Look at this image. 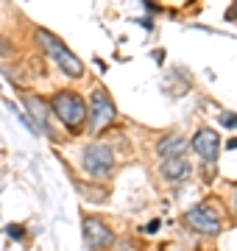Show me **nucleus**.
I'll return each instance as SVG.
<instances>
[{"instance_id":"16","label":"nucleus","mask_w":237,"mask_h":251,"mask_svg":"<svg viewBox=\"0 0 237 251\" xmlns=\"http://www.w3.org/2000/svg\"><path fill=\"white\" fill-rule=\"evenodd\" d=\"M226 148H237V137H235V140H229V145H226Z\"/></svg>"},{"instance_id":"11","label":"nucleus","mask_w":237,"mask_h":251,"mask_svg":"<svg viewBox=\"0 0 237 251\" xmlns=\"http://www.w3.org/2000/svg\"><path fill=\"white\" fill-rule=\"evenodd\" d=\"M220 126H226V128H237V115L223 112V115H220Z\"/></svg>"},{"instance_id":"4","label":"nucleus","mask_w":237,"mask_h":251,"mask_svg":"<svg viewBox=\"0 0 237 251\" xmlns=\"http://www.w3.org/2000/svg\"><path fill=\"white\" fill-rule=\"evenodd\" d=\"M87 117H90L92 128L98 131L103 126H109L115 117H118V109H115V100L109 98L106 90H95L90 95V103H87Z\"/></svg>"},{"instance_id":"13","label":"nucleus","mask_w":237,"mask_h":251,"mask_svg":"<svg viewBox=\"0 0 237 251\" xmlns=\"http://www.w3.org/2000/svg\"><path fill=\"white\" fill-rule=\"evenodd\" d=\"M156 229H159V221H154V224L145 226V232H156Z\"/></svg>"},{"instance_id":"6","label":"nucleus","mask_w":237,"mask_h":251,"mask_svg":"<svg viewBox=\"0 0 237 251\" xmlns=\"http://www.w3.org/2000/svg\"><path fill=\"white\" fill-rule=\"evenodd\" d=\"M84 243L92 251H103L115 246V234L100 218H84Z\"/></svg>"},{"instance_id":"15","label":"nucleus","mask_w":237,"mask_h":251,"mask_svg":"<svg viewBox=\"0 0 237 251\" xmlns=\"http://www.w3.org/2000/svg\"><path fill=\"white\" fill-rule=\"evenodd\" d=\"M229 20H237V6H235L232 11H229Z\"/></svg>"},{"instance_id":"2","label":"nucleus","mask_w":237,"mask_h":251,"mask_svg":"<svg viewBox=\"0 0 237 251\" xmlns=\"http://www.w3.org/2000/svg\"><path fill=\"white\" fill-rule=\"evenodd\" d=\"M50 112L62 120L67 128H81L87 120V100L73 90H62L50 98Z\"/></svg>"},{"instance_id":"5","label":"nucleus","mask_w":237,"mask_h":251,"mask_svg":"<svg viewBox=\"0 0 237 251\" xmlns=\"http://www.w3.org/2000/svg\"><path fill=\"white\" fill-rule=\"evenodd\" d=\"M184 221H187V226H190V229H195V232H201V234H220V229H223L220 215L212 209L210 204L192 206L190 212L184 215Z\"/></svg>"},{"instance_id":"8","label":"nucleus","mask_w":237,"mask_h":251,"mask_svg":"<svg viewBox=\"0 0 237 251\" xmlns=\"http://www.w3.org/2000/svg\"><path fill=\"white\" fill-rule=\"evenodd\" d=\"M190 162H187V156H167V159L162 162V179L170 181V184H176V181H187L190 179Z\"/></svg>"},{"instance_id":"12","label":"nucleus","mask_w":237,"mask_h":251,"mask_svg":"<svg viewBox=\"0 0 237 251\" xmlns=\"http://www.w3.org/2000/svg\"><path fill=\"white\" fill-rule=\"evenodd\" d=\"M6 232H9V237H11V240H23V237H25V232H23V226H14V224H11L9 229H6Z\"/></svg>"},{"instance_id":"7","label":"nucleus","mask_w":237,"mask_h":251,"mask_svg":"<svg viewBox=\"0 0 237 251\" xmlns=\"http://www.w3.org/2000/svg\"><path fill=\"white\" fill-rule=\"evenodd\" d=\"M192 151L198 153L201 162L212 165V162L218 159V153H220V137H218V131H212V128H198L195 137H192Z\"/></svg>"},{"instance_id":"3","label":"nucleus","mask_w":237,"mask_h":251,"mask_svg":"<svg viewBox=\"0 0 237 251\" xmlns=\"http://www.w3.org/2000/svg\"><path fill=\"white\" fill-rule=\"evenodd\" d=\"M81 165L87 171V176L103 181L109 179V173L115 171V151L103 143H92L81 151Z\"/></svg>"},{"instance_id":"14","label":"nucleus","mask_w":237,"mask_h":251,"mask_svg":"<svg viewBox=\"0 0 237 251\" xmlns=\"http://www.w3.org/2000/svg\"><path fill=\"white\" fill-rule=\"evenodd\" d=\"M232 209H235V215H237V193L232 196Z\"/></svg>"},{"instance_id":"1","label":"nucleus","mask_w":237,"mask_h":251,"mask_svg":"<svg viewBox=\"0 0 237 251\" xmlns=\"http://www.w3.org/2000/svg\"><path fill=\"white\" fill-rule=\"evenodd\" d=\"M37 42L47 50V56L59 64V70H62L64 75H70V78H81V75H84L81 59H78V56H75L67 45H64L59 36H53L50 31H37Z\"/></svg>"},{"instance_id":"10","label":"nucleus","mask_w":237,"mask_h":251,"mask_svg":"<svg viewBox=\"0 0 237 251\" xmlns=\"http://www.w3.org/2000/svg\"><path fill=\"white\" fill-rule=\"evenodd\" d=\"M184 148H187V140L182 134H167L156 143V156H162V159H167V156H182Z\"/></svg>"},{"instance_id":"9","label":"nucleus","mask_w":237,"mask_h":251,"mask_svg":"<svg viewBox=\"0 0 237 251\" xmlns=\"http://www.w3.org/2000/svg\"><path fill=\"white\" fill-rule=\"evenodd\" d=\"M25 106H28V112H31V117L37 120V131H42V134H47V137H53V128L47 126V115H50V106H47L42 98H37V95H28L25 98Z\"/></svg>"}]
</instances>
